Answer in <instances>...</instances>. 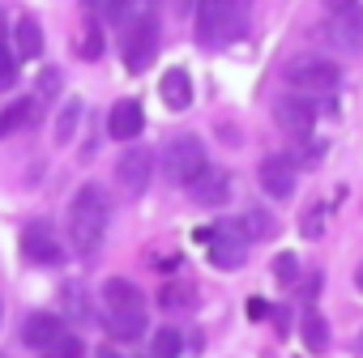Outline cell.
I'll return each mask as SVG.
<instances>
[{
	"label": "cell",
	"instance_id": "cell-1",
	"mask_svg": "<svg viewBox=\"0 0 363 358\" xmlns=\"http://www.w3.org/2000/svg\"><path fill=\"white\" fill-rule=\"evenodd\" d=\"M107 197L99 184H82L69 201V214H65V226H69V248L90 260L99 248H103V235H107Z\"/></svg>",
	"mask_w": 363,
	"mask_h": 358
},
{
	"label": "cell",
	"instance_id": "cell-2",
	"mask_svg": "<svg viewBox=\"0 0 363 358\" xmlns=\"http://www.w3.org/2000/svg\"><path fill=\"white\" fill-rule=\"evenodd\" d=\"M99 299H103V316H107L103 324H107L111 341H137V337H145L150 316H145V294L137 290V282L107 277L103 290H99Z\"/></svg>",
	"mask_w": 363,
	"mask_h": 358
},
{
	"label": "cell",
	"instance_id": "cell-3",
	"mask_svg": "<svg viewBox=\"0 0 363 358\" xmlns=\"http://www.w3.org/2000/svg\"><path fill=\"white\" fill-rule=\"evenodd\" d=\"M244 30V0H197V43L227 47Z\"/></svg>",
	"mask_w": 363,
	"mask_h": 358
},
{
	"label": "cell",
	"instance_id": "cell-4",
	"mask_svg": "<svg viewBox=\"0 0 363 358\" xmlns=\"http://www.w3.org/2000/svg\"><path fill=\"white\" fill-rule=\"evenodd\" d=\"M282 77L299 94H333L337 81H342V69L325 56H295V60H286Z\"/></svg>",
	"mask_w": 363,
	"mask_h": 358
},
{
	"label": "cell",
	"instance_id": "cell-5",
	"mask_svg": "<svg viewBox=\"0 0 363 358\" xmlns=\"http://www.w3.org/2000/svg\"><path fill=\"white\" fill-rule=\"evenodd\" d=\"M120 52H124V69L128 73H145L154 64V56H158V18L154 13L128 18L124 39H120Z\"/></svg>",
	"mask_w": 363,
	"mask_h": 358
},
{
	"label": "cell",
	"instance_id": "cell-6",
	"mask_svg": "<svg viewBox=\"0 0 363 358\" xmlns=\"http://www.w3.org/2000/svg\"><path fill=\"white\" fill-rule=\"evenodd\" d=\"M206 166H210L206 162V145L197 137H171L162 145V171H167V179L175 188H189Z\"/></svg>",
	"mask_w": 363,
	"mask_h": 358
},
{
	"label": "cell",
	"instance_id": "cell-7",
	"mask_svg": "<svg viewBox=\"0 0 363 358\" xmlns=\"http://www.w3.org/2000/svg\"><path fill=\"white\" fill-rule=\"evenodd\" d=\"M274 124H278L286 137L308 141L312 128H316V107H312V98H308V94H278V98H274Z\"/></svg>",
	"mask_w": 363,
	"mask_h": 358
},
{
	"label": "cell",
	"instance_id": "cell-8",
	"mask_svg": "<svg viewBox=\"0 0 363 358\" xmlns=\"http://www.w3.org/2000/svg\"><path fill=\"white\" fill-rule=\"evenodd\" d=\"M257 179H261V192H265V197H274V201H291V197H295L299 166H295L291 154H269V158H261Z\"/></svg>",
	"mask_w": 363,
	"mask_h": 358
},
{
	"label": "cell",
	"instance_id": "cell-9",
	"mask_svg": "<svg viewBox=\"0 0 363 358\" xmlns=\"http://www.w3.org/2000/svg\"><path fill=\"white\" fill-rule=\"evenodd\" d=\"M150 179H154V154H150L145 145L124 149L120 162H116V184H120V192L141 197V192L150 188Z\"/></svg>",
	"mask_w": 363,
	"mask_h": 358
},
{
	"label": "cell",
	"instance_id": "cell-10",
	"mask_svg": "<svg viewBox=\"0 0 363 358\" xmlns=\"http://www.w3.org/2000/svg\"><path fill=\"white\" fill-rule=\"evenodd\" d=\"M22 256L39 269H56V265H65V243L52 235L48 222H30L22 231Z\"/></svg>",
	"mask_w": 363,
	"mask_h": 358
},
{
	"label": "cell",
	"instance_id": "cell-11",
	"mask_svg": "<svg viewBox=\"0 0 363 358\" xmlns=\"http://www.w3.org/2000/svg\"><path fill=\"white\" fill-rule=\"evenodd\" d=\"M244 231H240V222H218L214 226V235H210V260H214V269H223V273H231V269H240L244 265Z\"/></svg>",
	"mask_w": 363,
	"mask_h": 358
},
{
	"label": "cell",
	"instance_id": "cell-12",
	"mask_svg": "<svg viewBox=\"0 0 363 358\" xmlns=\"http://www.w3.org/2000/svg\"><path fill=\"white\" fill-rule=\"evenodd\" d=\"M325 43H329L333 52H342V56H354V52L363 47V9L354 5V9L333 13L329 26H325Z\"/></svg>",
	"mask_w": 363,
	"mask_h": 358
},
{
	"label": "cell",
	"instance_id": "cell-13",
	"mask_svg": "<svg viewBox=\"0 0 363 358\" xmlns=\"http://www.w3.org/2000/svg\"><path fill=\"white\" fill-rule=\"evenodd\" d=\"M189 197H193V205H206V209L227 205V201H231V175L206 166V171L193 179V184H189Z\"/></svg>",
	"mask_w": 363,
	"mask_h": 358
},
{
	"label": "cell",
	"instance_id": "cell-14",
	"mask_svg": "<svg viewBox=\"0 0 363 358\" xmlns=\"http://www.w3.org/2000/svg\"><path fill=\"white\" fill-rule=\"evenodd\" d=\"M141 128H145L141 103H137V98H120V103L111 107V115H107V137H111V141H137Z\"/></svg>",
	"mask_w": 363,
	"mask_h": 358
},
{
	"label": "cell",
	"instance_id": "cell-15",
	"mask_svg": "<svg viewBox=\"0 0 363 358\" xmlns=\"http://www.w3.org/2000/svg\"><path fill=\"white\" fill-rule=\"evenodd\" d=\"M60 333H65V320L52 316V311H35V316H26V324H22V341H26L30 350H39V354H43Z\"/></svg>",
	"mask_w": 363,
	"mask_h": 358
},
{
	"label": "cell",
	"instance_id": "cell-16",
	"mask_svg": "<svg viewBox=\"0 0 363 358\" xmlns=\"http://www.w3.org/2000/svg\"><path fill=\"white\" fill-rule=\"evenodd\" d=\"M158 94L171 111H189L193 107V77L184 69H167L162 81H158Z\"/></svg>",
	"mask_w": 363,
	"mask_h": 358
},
{
	"label": "cell",
	"instance_id": "cell-17",
	"mask_svg": "<svg viewBox=\"0 0 363 358\" xmlns=\"http://www.w3.org/2000/svg\"><path fill=\"white\" fill-rule=\"evenodd\" d=\"M158 307H162V311H171V316L193 311V307H197V290H193L189 282H167V286L158 290Z\"/></svg>",
	"mask_w": 363,
	"mask_h": 358
},
{
	"label": "cell",
	"instance_id": "cell-18",
	"mask_svg": "<svg viewBox=\"0 0 363 358\" xmlns=\"http://www.w3.org/2000/svg\"><path fill=\"white\" fill-rule=\"evenodd\" d=\"M35 111H39V103H35V98H18V103H9L5 111H0V137L22 132V128L35 120Z\"/></svg>",
	"mask_w": 363,
	"mask_h": 358
},
{
	"label": "cell",
	"instance_id": "cell-19",
	"mask_svg": "<svg viewBox=\"0 0 363 358\" xmlns=\"http://www.w3.org/2000/svg\"><path fill=\"white\" fill-rule=\"evenodd\" d=\"M299 337H303L308 354H325V350H329V320H325L320 311H308L303 324H299Z\"/></svg>",
	"mask_w": 363,
	"mask_h": 358
},
{
	"label": "cell",
	"instance_id": "cell-20",
	"mask_svg": "<svg viewBox=\"0 0 363 358\" xmlns=\"http://www.w3.org/2000/svg\"><path fill=\"white\" fill-rule=\"evenodd\" d=\"M77 56H82L86 64L103 60V22H99V18L82 22V30H77Z\"/></svg>",
	"mask_w": 363,
	"mask_h": 358
},
{
	"label": "cell",
	"instance_id": "cell-21",
	"mask_svg": "<svg viewBox=\"0 0 363 358\" xmlns=\"http://www.w3.org/2000/svg\"><path fill=\"white\" fill-rule=\"evenodd\" d=\"M43 56V26L35 18H22L18 22V60H35Z\"/></svg>",
	"mask_w": 363,
	"mask_h": 358
},
{
	"label": "cell",
	"instance_id": "cell-22",
	"mask_svg": "<svg viewBox=\"0 0 363 358\" xmlns=\"http://www.w3.org/2000/svg\"><path fill=\"white\" fill-rule=\"evenodd\" d=\"M77 124H82V98H69L56 115V145H69L77 137Z\"/></svg>",
	"mask_w": 363,
	"mask_h": 358
},
{
	"label": "cell",
	"instance_id": "cell-23",
	"mask_svg": "<svg viewBox=\"0 0 363 358\" xmlns=\"http://www.w3.org/2000/svg\"><path fill=\"white\" fill-rule=\"evenodd\" d=\"M179 350H184V337H179V328H158L154 333V345H150V354L154 358H179Z\"/></svg>",
	"mask_w": 363,
	"mask_h": 358
},
{
	"label": "cell",
	"instance_id": "cell-24",
	"mask_svg": "<svg viewBox=\"0 0 363 358\" xmlns=\"http://www.w3.org/2000/svg\"><path fill=\"white\" fill-rule=\"evenodd\" d=\"M43 358H86V341H82L77 333H60V337L43 350Z\"/></svg>",
	"mask_w": 363,
	"mask_h": 358
},
{
	"label": "cell",
	"instance_id": "cell-25",
	"mask_svg": "<svg viewBox=\"0 0 363 358\" xmlns=\"http://www.w3.org/2000/svg\"><path fill=\"white\" fill-rule=\"evenodd\" d=\"M82 9L99 22H120L128 13V0H82Z\"/></svg>",
	"mask_w": 363,
	"mask_h": 358
},
{
	"label": "cell",
	"instance_id": "cell-26",
	"mask_svg": "<svg viewBox=\"0 0 363 358\" xmlns=\"http://www.w3.org/2000/svg\"><path fill=\"white\" fill-rule=\"evenodd\" d=\"M274 282L278 286H295L299 282V256L295 252H278L274 256Z\"/></svg>",
	"mask_w": 363,
	"mask_h": 358
},
{
	"label": "cell",
	"instance_id": "cell-27",
	"mask_svg": "<svg viewBox=\"0 0 363 358\" xmlns=\"http://www.w3.org/2000/svg\"><path fill=\"white\" fill-rule=\"evenodd\" d=\"M240 231H244V239H265V235L274 231V222H269V214H261V209H248V214L240 218Z\"/></svg>",
	"mask_w": 363,
	"mask_h": 358
},
{
	"label": "cell",
	"instance_id": "cell-28",
	"mask_svg": "<svg viewBox=\"0 0 363 358\" xmlns=\"http://www.w3.org/2000/svg\"><path fill=\"white\" fill-rule=\"evenodd\" d=\"M299 235H303V239H320V235H325V205L303 209V218H299Z\"/></svg>",
	"mask_w": 363,
	"mask_h": 358
},
{
	"label": "cell",
	"instance_id": "cell-29",
	"mask_svg": "<svg viewBox=\"0 0 363 358\" xmlns=\"http://www.w3.org/2000/svg\"><path fill=\"white\" fill-rule=\"evenodd\" d=\"M18 52H9L5 43H0V90H13L18 86Z\"/></svg>",
	"mask_w": 363,
	"mask_h": 358
},
{
	"label": "cell",
	"instance_id": "cell-30",
	"mask_svg": "<svg viewBox=\"0 0 363 358\" xmlns=\"http://www.w3.org/2000/svg\"><path fill=\"white\" fill-rule=\"evenodd\" d=\"M60 94V73L56 69H43L39 73V98H56Z\"/></svg>",
	"mask_w": 363,
	"mask_h": 358
},
{
	"label": "cell",
	"instance_id": "cell-31",
	"mask_svg": "<svg viewBox=\"0 0 363 358\" xmlns=\"http://www.w3.org/2000/svg\"><path fill=\"white\" fill-rule=\"evenodd\" d=\"M248 316H252V320H265V316H269V303H265V299H252V303H248Z\"/></svg>",
	"mask_w": 363,
	"mask_h": 358
},
{
	"label": "cell",
	"instance_id": "cell-32",
	"mask_svg": "<svg viewBox=\"0 0 363 358\" xmlns=\"http://www.w3.org/2000/svg\"><path fill=\"white\" fill-rule=\"evenodd\" d=\"M325 5H329V13H342V9H354L359 0H325Z\"/></svg>",
	"mask_w": 363,
	"mask_h": 358
},
{
	"label": "cell",
	"instance_id": "cell-33",
	"mask_svg": "<svg viewBox=\"0 0 363 358\" xmlns=\"http://www.w3.org/2000/svg\"><path fill=\"white\" fill-rule=\"evenodd\" d=\"M274 324H278V337H286V307H274Z\"/></svg>",
	"mask_w": 363,
	"mask_h": 358
},
{
	"label": "cell",
	"instance_id": "cell-34",
	"mask_svg": "<svg viewBox=\"0 0 363 358\" xmlns=\"http://www.w3.org/2000/svg\"><path fill=\"white\" fill-rule=\"evenodd\" d=\"M171 5H175V13H189V9H193V0H171Z\"/></svg>",
	"mask_w": 363,
	"mask_h": 358
},
{
	"label": "cell",
	"instance_id": "cell-35",
	"mask_svg": "<svg viewBox=\"0 0 363 358\" xmlns=\"http://www.w3.org/2000/svg\"><path fill=\"white\" fill-rule=\"evenodd\" d=\"M94 358H124V354H116V350H111V345H103V350H99V354H94Z\"/></svg>",
	"mask_w": 363,
	"mask_h": 358
},
{
	"label": "cell",
	"instance_id": "cell-36",
	"mask_svg": "<svg viewBox=\"0 0 363 358\" xmlns=\"http://www.w3.org/2000/svg\"><path fill=\"white\" fill-rule=\"evenodd\" d=\"M354 290L363 294V260H359V269H354Z\"/></svg>",
	"mask_w": 363,
	"mask_h": 358
},
{
	"label": "cell",
	"instance_id": "cell-37",
	"mask_svg": "<svg viewBox=\"0 0 363 358\" xmlns=\"http://www.w3.org/2000/svg\"><path fill=\"white\" fill-rule=\"evenodd\" d=\"M0 43H5V22H0Z\"/></svg>",
	"mask_w": 363,
	"mask_h": 358
},
{
	"label": "cell",
	"instance_id": "cell-38",
	"mask_svg": "<svg viewBox=\"0 0 363 358\" xmlns=\"http://www.w3.org/2000/svg\"><path fill=\"white\" fill-rule=\"evenodd\" d=\"M359 350H363V333H359Z\"/></svg>",
	"mask_w": 363,
	"mask_h": 358
},
{
	"label": "cell",
	"instance_id": "cell-39",
	"mask_svg": "<svg viewBox=\"0 0 363 358\" xmlns=\"http://www.w3.org/2000/svg\"><path fill=\"white\" fill-rule=\"evenodd\" d=\"M0 316H5V303H0Z\"/></svg>",
	"mask_w": 363,
	"mask_h": 358
}]
</instances>
